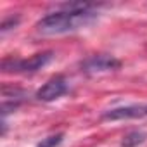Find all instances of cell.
Wrapping results in <instances>:
<instances>
[{"label":"cell","instance_id":"6da1fadb","mask_svg":"<svg viewBox=\"0 0 147 147\" xmlns=\"http://www.w3.org/2000/svg\"><path fill=\"white\" fill-rule=\"evenodd\" d=\"M99 19V12L94 4L69 2L62 4L59 11L43 16L36 23V31L42 35H64L90 26Z\"/></svg>","mask_w":147,"mask_h":147},{"label":"cell","instance_id":"7a4b0ae2","mask_svg":"<svg viewBox=\"0 0 147 147\" xmlns=\"http://www.w3.org/2000/svg\"><path fill=\"white\" fill-rule=\"evenodd\" d=\"M55 54L52 50L38 52L28 59H18V57H5L2 61V69L4 73H23V75H31V73L40 71L47 64L52 62Z\"/></svg>","mask_w":147,"mask_h":147},{"label":"cell","instance_id":"3957f363","mask_svg":"<svg viewBox=\"0 0 147 147\" xmlns=\"http://www.w3.org/2000/svg\"><path fill=\"white\" fill-rule=\"evenodd\" d=\"M119 67H121V61L111 54H94V55H88L87 59H83L80 62L82 73H85L88 76L116 71Z\"/></svg>","mask_w":147,"mask_h":147},{"label":"cell","instance_id":"277c9868","mask_svg":"<svg viewBox=\"0 0 147 147\" xmlns=\"http://www.w3.org/2000/svg\"><path fill=\"white\" fill-rule=\"evenodd\" d=\"M69 92V83L64 76L57 75L54 78H50L47 83H43L36 94H35V99L40 100V102H54L57 99H61L62 95H66Z\"/></svg>","mask_w":147,"mask_h":147},{"label":"cell","instance_id":"5b68a950","mask_svg":"<svg viewBox=\"0 0 147 147\" xmlns=\"http://www.w3.org/2000/svg\"><path fill=\"white\" fill-rule=\"evenodd\" d=\"M28 99V92L18 87H4L2 88V119H7V116L14 111H18L24 100Z\"/></svg>","mask_w":147,"mask_h":147},{"label":"cell","instance_id":"8992f818","mask_svg":"<svg viewBox=\"0 0 147 147\" xmlns=\"http://www.w3.org/2000/svg\"><path fill=\"white\" fill-rule=\"evenodd\" d=\"M145 116V106H119V107H113L102 113V119L106 121H121V119H137V118H144Z\"/></svg>","mask_w":147,"mask_h":147},{"label":"cell","instance_id":"52a82bcc","mask_svg":"<svg viewBox=\"0 0 147 147\" xmlns=\"http://www.w3.org/2000/svg\"><path fill=\"white\" fill-rule=\"evenodd\" d=\"M147 140V133L144 130H130L128 133L123 135L119 145L121 147H138Z\"/></svg>","mask_w":147,"mask_h":147},{"label":"cell","instance_id":"ba28073f","mask_svg":"<svg viewBox=\"0 0 147 147\" xmlns=\"http://www.w3.org/2000/svg\"><path fill=\"white\" fill-rule=\"evenodd\" d=\"M62 140H64V133L59 131V133H54V135H49V137L42 138L36 144V147H59L62 144Z\"/></svg>","mask_w":147,"mask_h":147},{"label":"cell","instance_id":"9c48e42d","mask_svg":"<svg viewBox=\"0 0 147 147\" xmlns=\"http://www.w3.org/2000/svg\"><path fill=\"white\" fill-rule=\"evenodd\" d=\"M19 21H21V18H19L18 14H16V16H9V18H5V19L2 21V24H0V33L5 35L7 31H11V30L18 28Z\"/></svg>","mask_w":147,"mask_h":147},{"label":"cell","instance_id":"30bf717a","mask_svg":"<svg viewBox=\"0 0 147 147\" xmlns=\"http://www.w3.org/2000/svg\"><path fill=\"white\" fill-rule=\"evenodd\" d=\"M145 116H147V106H145Z\"/></svg>","mask_w":147,"mask_h":147}]
</instances>
